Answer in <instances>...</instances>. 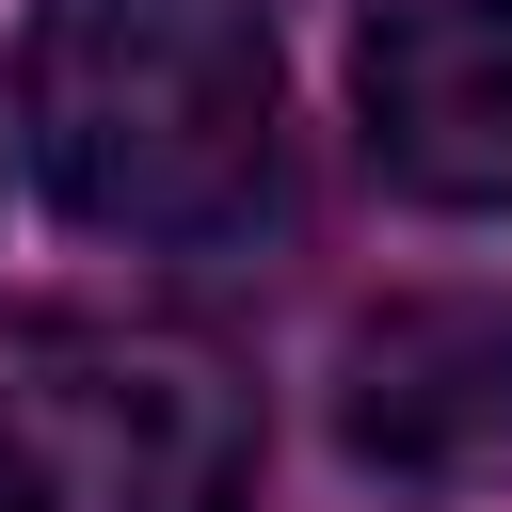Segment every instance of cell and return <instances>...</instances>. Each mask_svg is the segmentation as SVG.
I'll return each instance as SVG.
<instances>
[{
	"instance_id": "1",
	"label": "cell",
	"mask_w": 512,
	"mask_h": 512,
	"mask_svg": "<svg viewBox=\"0 0 512 512\" xmlns=\"http://www.w3.org/2000/svg\"><path fill=\"white\" fill-rule=\"evenodd\" d=\"M272 96L256 0H48L16 48V144L96 240H224L272 192Z\"/></svg>"
},
{
	"instance_id": "2",
	"label": "cell",
	"mask_w": 512,
	"mask_h": 512,
	"mask_svg": "<svg viewBox=\"0 0 512 512\" xmlns=\"http://www.w3.org/2000/svg\"><path fill=\"white\" fill-rule=\"evenodd\" d=\"M256 384L160 320L0 336V512H240Z\"/></svg>"
},
{
	"instance_id": "3",
	"label": "cell",
	"mask_w": 512,
	"mask_h": 512,
	"mask_svg": "<svg viewBox=\"0 0 512 512\" xmlns=\"http://www.w3.org/2000/svg\"><path fill=\"white\" fill-rule=\"evenodd\" d=\"M352 128L416 208H512V0H384L352 32Z\"/></svg>"
},
{
	"instance_id": "4",
	"label": "cell",
	"mask_w": 512,
	"mask_h": 512,
	"mask_svg": "<svg viewBox=\"0 0 512 512\" xmlns=\"http://www.w3.org/2000/svg\"><path fill=\"white\" fill-rule=\"evenodd\" d=\"M352 448L368 464H480V448H512V320L400 304L352 352Z\"/></svg>"
}]
</instances>
